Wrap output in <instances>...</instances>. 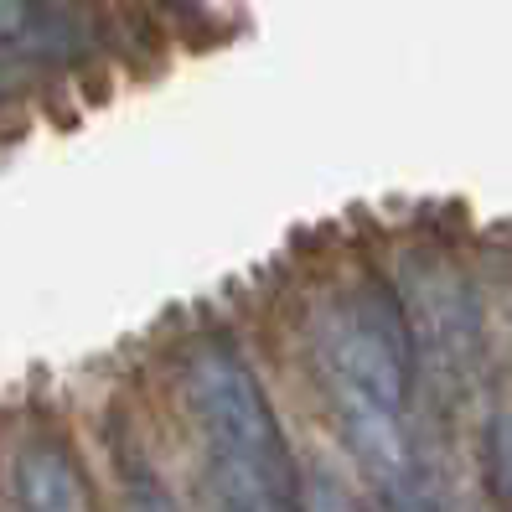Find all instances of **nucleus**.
<instances>
[{
  "mask_svg": "<svg viewBox=\"0 0 512 512\" xmlns=\"http://www.w3.org/2000/svg\"><path fill=\"white\" fill-rule=\"evenodd\" d=\"M187 394L223 512H306V481L244 357L228 347H202L187 363Z\"/></svg>",
  "mask_w": 512,
  "mask_h": 512,
  "instance_id": "nucleus-1",
  "label": "nucleus"
},
{
  "mask_svg": "<svg viewBox=\"0 0 512 512\" xmlns=\"http://www.w3.org/2000/svg\"><path fill=\"white\" fill-rule=\"evenodd\" d=\"M316 368L326 394H368L383 409H404L409 388V326L388 295H342L316 316Z\"/></svg>",
  "mask_w": 512,
  "mask_h": 512,
  "instance_id": "nucleus-2",
  "label": "nucleus"
},
{
  "mask_svg": "<svg viewBox=\"0 0 512 512\" xmlns=\"http://www.w3.org/2000/svg\"><path fill=\"white\" fill-rule=\"evenodd\" d=\"M409 337L435 368H466V357L476 347V306L450 269H425V280L414 285Z\"/></svg>",
  "mask_w": 512,
  "mask_h": 512,
  "instance_id": "nucleus-3",
  "label": "nucleus"
},
{
  "mask_svg": "<svg viewBox=\"0 0 512 512\" xmlns=\"http://www.w3.org/2000/svg\"><path fill=\"white\" fill-rule=\"evenodd\" d=\"M16 492L26 512H83V481L52 445H26L16 461Z\"/></svg>",
  "mask_w": 512,
  "mask_h": 512,
  "instance_id": "nucleus-4",
  "label": "nucleus"
},
{
  "mask_svg": "<svg viewBox=\"0 0 512 512\" xmlns=\"http://www.w3.org/2000/svg\"><path fill=\"white\" fill-rule=\"evenodd\" d=\"M306 512H357V502L347 497V487L337 476H311L306 481Z\"/></svg>",
  "mask_w": 512,
  "mask_h": 512,
  "instance_id": "nucleus-5",
  "label": "nucleus"
},
{
  "mask_svg": "<svg viewBox=\"0 0 512 512\" xmlns=\"http://www.w3.org/2000/svg\"><path fill=\"white\" fill-rule=\"evenodd\" d=\"M130 512H176L161 492V481H150V476H135L130 481Z\"/></svg>",
  "mask_w": 512,
  "mask_h": 512,
  "instance_id": "nucleus-6",
  "label": "nucleus"
},
{
  "mask_svg": "<svg viewBox=\"0 0 512 512\" xmlns=\"http://www.w3.org/2000/svg\"><path fill=\"white\" fill-rule=\"evenodd\" d=\"M388 507H394V512H440L419 481H409V487H399V492H388Z\"/></svg>",
  "mask_w": 512,
  "mask_h": 512,
  "instance_id": "nucleus-7",
  "label": "nucleus"
},
{
  "mask_svg": "<svg viewBox=\"0 0 512 512\" xmlns=\"http://www.w3.org/2000/svg\"><path fill=\"white\" fill-rule=\"evenodd\" d=\"M26 21V0H0V32H16Z\"/></svg>",
  "mask_w": 512,
  "mask_h": 512,
  "instance_id": "nucleus-8",
  "label": "nucleus"
},
{
  "mask_svg": "<svg viewBox=\"0 0 512 512\" xmlns=\"http://www.w3.org/2000/svg\"><path fill=\"white\" fill-rule=\"evenodd\" d=\"M450 512H476V507H471V502H461V507H450Z\"/></svg>",
  "mask_w": 512,
  "mask_h": 512,
  "instance_id": "nucleus-9",
  "label": "nucleus"
}]
</instances>
